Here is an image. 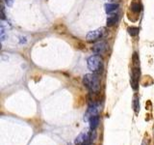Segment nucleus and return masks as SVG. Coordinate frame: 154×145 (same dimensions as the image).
Wrapping results in <instances>:
<instances>
[{"instance_id": "4", "label": "nucleus", "mask_w": 154, "mask_h": 145, "mask_svg": "<svg viewBox=\"0 0 154 145\" xmlns=\"http://www.w3.org/2000/svg\"><path fill=\"white\" fill-rule=\"evenodd\" d=\"M104 32H105V29L103 27H100V28L95 29V30L90 31L88 34H87L86 40L89 43H95L96 41L100 40V39L103 37Z\"/></svg>"}, {"instance_id": "11", "label": "nucleus", "mask_w": 154, "mask_h": 145, "mask_svg": "<svg viewBox=\"0 0 154 145\" xmlns=\"http://www.w3.org/2000/svg\"><path fill=\"white\" fill-rule=\"evenodd\" d=\"M132 106H133V109H134L135 112L138 113L139 111H140V100H139V97L138 96H134Z\"/></svg>"}, {"instance_id": "5", "label": "nucleus", "mask_w": 154, "mask_h": 145, "mask_svg": "<svg viewBox=\"0 0 154 145\" xmlns=\"http://www.w3.org/2000/svg\"><path fill=\"white\" fill-rule=\"evenodd\" d=\"M140 76H141V70L140 67H133L132 69V74H131V79H130V83H131V87L133 90H138L139 88V80Z\"/></svg>"}, {"instance_id": "6", "label": "nucleus", "mask_w": 154, "mask_h": 145, "mask_svg": "<svg viewBox=\"0 0 154 145\" xmlns=\"http://www.w3.org/2000/svg\"><path fill=\"white\" fill-rule=\"evenodd\" d=\"M107 47H108V45L105 42H99L97 44H95V45L91 47V50L94 53H96V54H103V53L107 50Z\"/></svg>"}, {"instance_id": "14", "label": "nucleus", "mask_w": 154, "mask_h": 145, "mask_svg": "<svg viewBox=\"0 0 154 145\" xmlns=\"http://www.w3.org/2000/svg\"><path fill=\"white\" fill-rule=\"evenodd\" d=\"M0 18H1V19H5V18H6V16H5V9H4L3 5L1 6V14H0Z\"/></svg>"}, {"instance_id": "10", "label": "nucleus", "mask_w": 154, "mask_h": 145, "mask_svg": "<svg viewBox=\"0 0 154 145\" xmlns=\"http://www.w3.org/2000/svg\"><path fill=\"white\" fill-rule=\"evenodd\" d=\"M130 8H131V10L134 13H140V12H141V10H142L141 0H133Z\"/></svg>"}, {"instance_id": "13", "label": "nucleus", "mask_w": 154, "mask_h": 145, "mask_svg": "<svg viewBox=\"0 0 154 145\" xmlns=\"http://www.w3.org/2000/svg\"><path fill=\"white\" fill-rule=\"evenodd\" d=\"M132 60H133V65H134V67H138L140 65V58H139V54H138L137 52H134L133 53Z\"/></svg>"}, {"instance_id": "9", "label": "nucleus", "mask_w": 154, "mask_h": 145, "mask_svg": "<svg viewBox=\"0 0 154 145\" xmlns=\"http://www.w3.org/2000/svg\"><path fill=\"white\" fill-rule=\"evenodd\" d=\"M118 9H119V4L109 3L105 5V11L107 14H114L118 11Z\"/></svg>"}, {"instance_id": "3", "label": "nucleus", "mask_w": 154, "mask_h": 145, "mask_svg": "<svg viewBox=\"0 0 154 145\" xmlns=\"http://www.w3.org/2000/svg\"><path fill=\"white\" fill-rule=\"evenodd\" d=\"M94 130L91 132H84L80 134L78 137L75 139V145H91V143L94 141V135L93 137V133Z\"/></svg>"}, {"instance_id": "2", "label": "nucleus", "mask_w": 154, "mask_h": 145, "mask_svg": "<svg viewBox=\"0 0 154 145\" xmlns=\"http://www.w3.org/2000/svg\"><path fill=\"white\" fill-rule=\"evenodd\" d=\"M87 65H88L89 70L94 74L100 75L103 72V60L99 55L90 56L87 60Z\"/></svg>"}, {"instance_id": "7", "label": "nucleus", "mask_w": 154, "mask_h": 145, "mask_svg": "<svg viewBox=\"0 0 154 145\" xmlns=\"http://www.w3.org/2000/svg\"><path fill=\"white\" fill-rule=\"evenodd\" d=\"M89 123H90L91 130H95V129L97 128L99 125V115L96 114L94 116H91L89 118Z\"/></svg>"}, {"instance_id": "12", "label": "nucleus", "mask_w": 154, "mask_h": 145, "mask_svg": "<svg viewBox=\"0 0 154 145\" xmlns=\"http://www.w3.org/2000/svg\"><path fill=\"white\" fill-rule=\"evenodd\" d=\"M127 31L129 33V35L130 36H132V37H136L139 32H140V29L138 27H135V26H131V27H128L127 28Z\"/></svg>"}, {"instance_id": "8", "label": "nucleus", "mask_w": 154, "mask_h": 145, "mask_svg": "<svg viewBox=\"0 0 154 145\" xmlns=\"http://www.w3.org/2000/svg\"><path fill=\"white\" fill-rule=\"evenodd\" d=\"M119 21V14H110L109 17L107 18V26L112 27L118 23Z\"/></svg>"}, {"instance_id": "15", "label": "nucleus", "mask_w": 154, "mask_h": 145, "mask_svg": "<svg viewBox=\"0 0 154 145\" xmlns=\"http://www.w3.org/2000/svg\"><path fill=\"white\" fill-rule=\"evenodd\" d=\"M4 2L6 3L7 6H12L14 3V0H4Z\"/></svg>"}, {"instance_id": "16", "label": "nucleus", "mask_w": 154, "mask_h": 145, "mask_svg": "<svg viewBox=\"0 0 154 145\" xmlns=\"http://www.w3.org/2000/svg\"><path fill=\"white\" fill-rule=\"evenodd\" d=\"M143 145H148V143H147V144H146V141H143Z\"/></svg>"}, {"instance_id": "1", "label": "nucleus", "mask_w": 154, "mask_h": 145, "mask_svg": "<svg viewBox=\"0 0 154 145\" xmlns=\"http://www.w3.org/2000/svg\"><path fill=\"white\" fill-rule=\"evenodd\" d=\"M83 84L91 93H99L100 90V80L98 75L96 74H87L83 76Z\"/></svg>"}]
</instances>
